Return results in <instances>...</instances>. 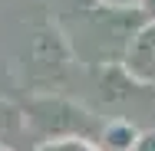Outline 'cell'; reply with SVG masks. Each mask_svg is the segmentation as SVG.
Wrapping results in <instances>:
<instances>
[{
  "label": "cell",
  "mask_w": 155,
  "mask_h": 151,
  "mask_svg": "<svg viewBox=\"0 0 155 151\" xmlns=\"http://www.w3.org/2000/svg\"><path fill=\"white\" fill-rule=\"evenodd\" d=\"M142 23H145L142 10H112L99 3L86 17L60 23V30L69 39L73 56L86 59L89 66H109V62H122L125 46Z\"/></svg>",
  "instance_id": "cell-1"
},
{
  "label": "cell",
  "mask_w": 155,
  "mask_h": 151,
  "mask_svg": "<svg viewBox=\"0 0 155 151\" xmlns=\"http://www.w3.org/2000/svg\"><path fill=\"white\" fill-rule=\"evenodd\" d=\"M27 131H33L40 141H60V138H86L96 141L102 131V121L86 105L66 99L60 92H36L23 105Z\"/></svg>",
  "instance_id": "cell-2"
},
{
  "label": "cell",
  "mask_w": 155,
  "mask_h": 151,
  "mask_svg": "<svg viewBox=\"0 0 155 151\" xmlns=\"http://www.w3.org/2000/svg\"><path fill=\"white\" fill-rule=\"evenodd\" d=\"M23 59H27V76H30L33 89L40 92H53L66 79L69 66H73V49H69V39L60 30V23H40L27 39V49H23Z\"/></svg>",
  "instance_id": "cell-3"
},
{
  "label": "cell",
  "mask_w": 155,
  "mask_h": 151,
  "mask_svg": "<svg viewBox=\"0 0 155 151\" xmlns=\"http://www.w3.org/2000/svg\"><path fill=\"white\" fill-rule=\"evenodd\" d=\"M119 66H122L135 82L155 86V23L152 20H145L139 30L132 33V39H129V46H125Z\"/></svg>",
  "instance_id": "cell-4"
},
{
  "label": "cell",
  "mask_w": 155,
  "mask_h": 151,
  "mask_svg": "<svg viewBox=\"0 0 155 151\" xmlns=\"http://www.w3.org/2000/svg\"><path fill=\"white\" fill-rule=\"evenodd\" d=\"M139 128L125 118H112V121H102V131H99V148L102 151H132V145L139 141Z\"/></svg>",
  "instance_id": "cell-5"
},
{
  "label": "cell",
  "mask_w": 155,
  "mask_h": 151,
  "mask_svg": "<svg viewBox=\"0 0 155 151\" xmlns=\"http://www.w3.org/2000/svg\"><path fill=\"white\" fill-rule=\"evenodd\" d=\"M27 131V121H23V109L10 99H0V138H17Z\"/></svg>",
  "instance_id": "cell-6"
},
{
  "label": "cell",
  "mask_w": 155,
  "mask_h": 151,
  "mask_svg": "<svg viewBox=\"0 0 155 151\" xmlns=\"http://www.w3.org/2000/svg\"><path fill=\"white\" fill-rule=\"evenodd\" d=\"M50 7H53V20L56 23H69V20H79L89 10H96L99 0H50Z\"/></svg>",
  "instance_id": "cell-7"
},
{
  "label": "cell",
  "mask_w": 155,
  "mask_h": 151,
  "mask_svg": "<svg viewBox=\"0 0 155 151\" xmlns=\"http://www.w3.org/2000/svg\"><path fill=\"white\" fill-rule=\"evenodd\" d=\"M36 151H102V148L86 138H60V141H43Z\"/></svg>",
  "instance_id": "cell-8"
},
{
  "label": "cell",
  "mask_w": 155,
  "mask_h": 151,
  "mask_svg": "<svg viewBox=\"0 0 155 151\" xmlns=\"http://www.w3.org/2000/svg\"><path fill=\"white\" fill-rule=\"evenodd\" d=\"M17 89H20V86H17V76H13V69H10L7 62L0 59V99H10Z\"/></svg>",
  "instance_id": "cell-9"
},
{
  "label": "cell",
  "mask_w": 155,
  "mask_h": 151,
  "mask_svg": "<svg viewBox=\"0 0 155 151\" xmlns=\"http://www.w3.org/2000/svg\"><path fill=\"white\" fill-rule=\"evenodd\" d=\"M132 151H155V128H152V131H142L139 141L132 145Z\"/></svg>",
  "instance_id": "cell-10"
},
{
  "label": "cell",
  "mask_w": 155,
  "mask_h": 151,
  "mask_svg": "<svg viewBox=\"0 0 155 151\" xmlns=\"http://www.w3.org/2000/svg\"><path fill=\"white\" fill-rule=\"evenodd\" d=\"M102 7H112V10H139L142 0H99Z\"/></svg>",
  "instance_id": "cell-11"
},
{
  "label": "cell",
  "mask_w": 155,
  "mask_h": 151,
  "mask_svg": "<svg viewBox=\"0 0 155 151\" xmlns=\"http://www.w3.org/2000/svg\"><path fill=\"white\" fill-rule=\"evenodd\" d=\"M139 10H142V17H145V20H152V23H155V0H142V3H139Z\"/></svg>",
  "instance_id": "cell-12"
},
{
  "label": "cell",
  "mask_w": 155,
  "mask_h": 151,
  "mask_svg": "<svg viewBox=\"0 0 155 151\" xmlns=\"http://www.w3.org/2000/svg\"><path fill=\"white\" fill-rule=\"evenodd\" d=\"M0 151H7V148H0Z\"/></svg>",
  "instance_id": "cell-13"
}]
</instances>
